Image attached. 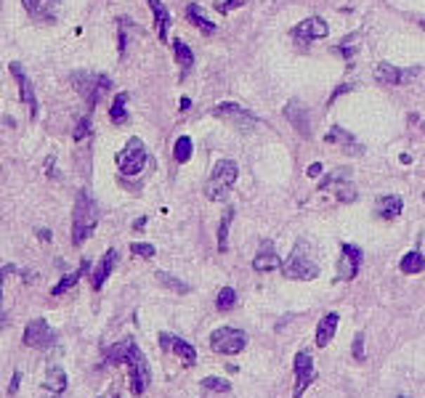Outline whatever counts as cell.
<instances>
[{"label": "cell", "instance_id": "27", "mask_svg": "<svg viewBox=\"0 0 425 398\" xmlns=\"http://www.w3.org/2000/svg\"><path fill=\"white\" fill-rule=\"evenodd\" d=\"M401 274H410V277H414V274H423L425 271V258L420 250H410V253L401 258Z\"/></svg>", "mask_w": 425, "mask_h": 398}, {"label": "cell", "instance_id": "33", "mask_svg": "<svg viewBox=\"0 0 425 398\" xmlns=\"http://www.w3.org/2000/svg\"><path fill=\"white\" fill-rule=\"evenodd\" d=\"M237 303H240L237 292L231 290V287H223V290L218 292V298H216V308H218V311H231Z\"/></svg>", "mask_w": 425, "mask_h": 398}, {"label": "cell", "instance_id": "40", "mask_svg": "<svg viewBox=\"0 0 425 398\" xmlns=\"http://www.w3.org/2000/svg\"><path fill=\"white\" fill-rule=\"evenodd\" d=\"M19 383H22V372L16 369L11 377V385H8V396H16V390H19Z\"/></svg>", "mask_w": 425, "mask_h": 398}, {"label": "cell", "instance_id": "20", "mask_svg": "<svg viewBox=\"0 0 425 398\" xmlns=\"http://www.w3.org/2000/svg\"><path fill=\"white\" fill-rule=\"evenodd\" d=\"M401 210H404V202H401V197H396V194L377 197V202H375L377 218H383V220H396V218L401 215Z\"/></svg>", "mask_w": 425, "mask_h": 398}, {"label": "cell", "instance_id": "43", "mask_svg": "<svg viewBox=\"0 0 425 398\" xmlns=\"http://www.w3.org/2000/svg\"><path fill=\"white\" fill-rule=\"evenodd\" d=\"M308 175H311V178H319V175H322V165H319V162H314V165L308 168Z\"/></svg>", "mask_w": 425, "mask_h": 398}, {"label": "cell", "instance_id": "35", "mask_svg": "<svg viewBox=\"0 0 425 398\" xmlns=\"http://www.w3.org/2000/svg\"><path fill=\"white\" fill-rule=\"evenodd\" d=\"M353 40H356V35H351L348 40L343 37V40H340V46L335 48V51L340 53V56H346L348 61H351V59H353V53H356V43H353Z\"/></svg>", "mask_w": 425, "mask_h": 398}, {"label": "cell", "instance_id": "46", "mask_svg": "<svg viewBox=\"0 0 425 398\" xmlns=\"http://www.w3.org/2000/svg\"><path fill=\"white\" fill-rule=\"evenodd\" d=\"M144 226H146V218H138L133 223V229H144Z\"/></svg>", "mask_w": 425, "mask_h": 398}, {"label": "cell", "instance_id": "38", "mask_svg": "<svg viewBox=\"0 0 425 398\" xmlns=\"http://www.w3.org/2000/svg\"><path fill=\"white\" fill-rule=\"evenodd\" d=\"M88 133H91V117H83V120L77 122V131H74V141H83Z\"/></svg>", "mask_w": 425, "mask_h": 398}, {"label": "cell", "instance_id": "42", "mask_svg": "<svg viewBox=\"0 0 425 398\" xmlns=\"http://www.w3.org/2000/svg\"><path fill=\"white\" fill-rule=\"evenodd\" d=\"M351 88H353V85H340L338 91H335V93H332V98H329V104H332V101H335V98H338L340 93H348V91H351Z\"/></svg>", "mask_w": 425, "mask_h": 398}, {"label": "cell", "instance_id": "12", "mask_svg": "<svg viewBox=\"0 0 425 398\" xmlns=\"http://www.w3.org/2000/svg\"><path fill=\"white\" fill-rule=\"evenodd\" d=\"M159 348L176 353L183 361V366H195L197 364V348L189 340L178 338V335H170V332H159Z\"/></svg>", "mask_w": 425, "mask_h": 398}, {"label": "cell", "instance_id": "36", "mask_svg": "<svg viewBox=\"0 0 425 398\" xmlns=\"http://www.w3.org/2000/svg\"><path fill=\"white\" fill-rule=\"evenodd\" d=\"M131 253L138 255V258H155V244H149V241H133V244H131Z\"/></svg>", "mask_w": 425, "mask_h": 398}, {"label": "cell", "instance_id": "49", "mask_svg": "<svg viewBox=\"0 0 425 398\" xmlns=\"http://www.w3.org/2000/svg\"><path fill=\"white\" fill-rule=\"evenodd\" d=\"M423 199H425V194H423Z\"/></svg>", "mask_w": 425, "mask_h": 398}, {"label": "cell", "instance_id": "2", "mask_svg": "<svg viewBox=\"0 0 425 398\" xmlns=\"http://www.w3.org/2000/svg\"><path fill=\"white\" fill-rule=\"evenodd\" d=\"M98 226V207L96 202L91 199L88 192L77 194V202H74V213H72V244L80 247Z\"/></svg>", "mask_w": 425, "mask_h": 398}, {"label": "cell", "instance_id": "22", "mask_svg": "<svg viewBox=\"0 0 425 398\" xmlns=\"http://www.w3.org/2000/svg\"><path fill=\"white\" fill-rule=\"evenodd\" d=\"M149 8H152V16H155V25H157V37L159 43H168V29H170V11L165 8L162 0H146Z\"/></svg>", "mask_w": 425, "mask_h": 398}, {"label": "cell", "instance_id": "8", "mask_svg": "<svg viewBox=\"0 0 425 398\" xmlns=\"http://www.w3.org/2000/svg\"><path fill=\"white\" fill-rule=\"evenodd\" d=\"M292 369H295V387H292V398H303V393L316 380L314 359H311V353H308L306 348L295 353V364H292Z\"/></svg>", "mask_w": 425, "mask_h": 398}, {"label": "cell", "instance_id": "37", "mask_svg": "<svg viewBox=\"0 0 425 398\" xmlns=\"http://www.w3.org/2000/svg\"><path fill=\"white\" fill-rule=\"evenodd\" d=\"M353 359L365 361V335L362 332H356V338H353Z\"/></svg>", "mask_w": 425, "mask_h": 398}, {"label": "cell", "instance_id": "50", "mask_svg": "<svg viewBox=\"0 0 425 398\" xmlns=\"http://www.w3.org/2000/svg\"><path fill=\"white\" fill-rule=\"evenodd\" d=\"M423 27H425V22H423Z\"/></svg>", "mask_w": 425, "mask_h": 398}, {"label": "cell", "instance_id": "21", "mask_svg": "<svg viewBox=\"0 0 425 398\" xmlns=\"http://www.w3.org/2000/svg\"><path fill=\"white\" fill-rule=\"evenodd\" d=\"M115 265H117V250H107L104 258H101V263L96 265V271H93V279H91V284H93V290H101L104 287V281L112 277V271H115Z\"/></svg>", "mask_w": 425, "mask_h": 398}, {"label": "cell", "instance_id": "30", "mask_svg": "<svg viewBox=\"0 0 425 398\" xmlns=\"http://www.w3.org/2000/svg\"><path fill=\"white\" fill-rule=\"evenodd\" d=\"M234 207H226L223 210V218H221V223H218V250L221 253H226L229 250V226H231V220H234Z\"/></svg>", "mask_w": 425, "mask_h": 398}, {"label": "cell", "instance_id": "31", "mask_svg": "<svg viewBox=\"0 0 425 398\" xmlns=\"http://www.w3.org/2000/svg\"><path fill=\"white\" fill-rule=\"evenodd\" d=\"M155 277H157L159 284H162V287H168L170 292H178V295H186V292H192V287H189L186 281H181V279H176V277H173V274H165V271H157Z\"/></svg>", "mask_w": 425, "mask_h": 398}, {"label": "cell", "instance_id": "11", "mask_svg": "<svg viewBox=\"0 0 425 398\" xmlns=\"http://www.w3.org/2000/svg\"><path fill=\"white\" fill-rule=\"evenodd\" d=\"M359 268H362V250L356 244H343L335 268V281H351L359 277Z\"/></svg>", "mask_w": 425, "mask_h": 398}, {"label": "cell", "instance_id": "10", "mask_svg": "<svg viewBox=\"0 0 425 398\" xmlns=\"http://www.w3.org/2000/svg\"><path fill=\"white\" fill-rule=\"evenodd\" d=\"M25 345L27 348H37V350H46V348H51V345H56V332H53V326H51L46 319H32V321L25 326Z\"/></svg>", "mask_w": 425, "mask_h": 398}, {"label": "cell", "instance_id": "14", "mask_svg": "<svg viewBox=\"0 0 425 398\" xmlns=\"http://www.w3.org/2000/svg\"><path fill=\"white\" fill-rule=\"evenodd\" d=\"M282 268V258L277 255V247L271 239H263L261 247H258V255L253 258V271L258 274H268V271H280Z\"/></svg>", "mask_w": 425, "mask_h": 398}, {"label": "cell", "instance_id": "24", "mask_svg": "<svg viewBox=\"0 0 425 398\" xmlns=\"http://www.w3.org/2000/svg\"><path fill=\"white\" fill-rule=\"evenodd\" d=\"M186 16H189V22H192V25H195L197 29L202 32V35H216V29H218V27L207 19L205 11H202V6L189 3V6H186Z\"/></svg>", "mask_w": 425, "mask_h": 398}, {"label": "cell", "instance_id": "39", "mask_svg": "<svg viewBox=\"0 0 425 398\" xmlns=\"http://www.w3.org/2000/svg\"><path fill=\"white\" fill-rule=\"evenodd\" d=\"M242 3H247V0H223V3H216V8H218V13H229Z\"/></svg>", "mask_w": 425, "mask_h": 398}, {"label": "cell", "instance_id": "23", "mask_svg": "<svg viewBox=\"0 0 425 398\" xmlns=\"http://www.w3.org/2000/svg\"><path fill=\"white\" fill-rule=\"evenodd\" d=\"M285 114H287V120L292 122V128L301 133L303 138H311V122H308V114L303 112V107H298L295 101H290V104L285 107Z\"/></svg>", "mask_w": 425, "mask_h": 398}, {"label": "cell", "instance_id": "13", "mask_svg": "<svg viewBox=\"0 0 425 398\" xmlns=\"http://www.w3.org/2000/svg\"><path fill=\"white\" fill-rule=\"evenodd\" d=\"M290 35L298 40V43H311V40H319V37L329 35V27L325 19L319 16H311V19H303L301 25H295L290 29Z\"/></svg>", "mask_w": 425, "mask_h": 398}, {"label": "cell", "instance_id": "18", "mask_svg": "<svg viewBox=\"0 0 425 398\" xmlns=\"http://www.w3.org/2000/svg\"><path fill=\"white\" fill-rule=\"evenodd\" d=\"M338 324H340V316L332 311V314H325V319L316 324V335H314V343L319 348H327L332 338H335V332H338Z\"/></svg>", "mask_w": 425, "mask_h": 398}, {"label": "cell", "instance_id": "34", "mask_svg": "<svg viewBox=\"0 0 425 398\" xmlns=\"http://www.w3.org/2000/svg\"><path fill=\"white\" fill-rule=\"evenodd\" d=\"M202 387H205V390H216V393H229L231 383L223 380V377H205V380H202Z\"/></svg>", "mask_w": 425, "mask_h": 398}, {"label": "cell", "instance_id": "15", "mask_svg": "<svg viewBox=\"0 0 425 398\" xmlns=\"http://www.w3.org/2000/svg\"><path fill=\"white\" fill-rule=\"evenodd\" d=\"M420 72V67H412V69H399V67H393V64H377L375 67V80L380 85H401L407 83L410 77Z\"/></svg>", "mask_w": 425, "mask_h": 398}, {"label": "cell", "instance_id": "28", "mask_svg": "<svg viewBox=\"0 0 425 398\" xmlns=\"http://www.w3.org/2000/svg\"><path fill=\"white\" fill-rule=\"evenodd\" d=\"M173 53H176V64L181 67V74H186L195 67V53L183 40H173Z\"/></svg>", "mask_w": 425, "mask_h": 398}, {"label": "cell", "instance_id": "19", "mask_svg": "<svg viewBox=\"0 0 425 398\" xmlns=\"http://www.w3.org/2000/svg\"><path fill=\"white\" fill-rule=\"evenodd\" d=\"M325 141H327V144H338L343 152H348V154H353V157H359V154L365 152V149H362V144L353 138L351 133L343 131V128H332V131L325 135Z\"/></svg>", "mask_w": 425, "mask_h": 398}, {"label": "cell", "instance_id": "5", "mask_svg": "<svg viewBox=\"0 0 425 398\" xmlns=\"http://www.w3.org/2000/svg\"><path fill=\"white\" fill-rule=\"evenodd\" d=\"M247 348V335L237 326H218L210 335V350L218 356H240Z\"/></svg>", "mask_w": 425, "mask_h": 398}, {"label": "cell", "instance_id": "16", "mask_svg": "<svg viewBox=\"0 0 425 398\" xmlns=\"http://www.w3.org/2000/svg\"><path fill=\"white\" fill-rule=\"evenodd\" d=\"M11 74L16 77V83H19V96H22V101H25L27 107H30V114L32 117H37V98H35V91H32V83H30V77H27V72L22 69V64L19 61H11Z\"/></svg>", "mask_w": 425, "mask_h": 398}, {"label": "cell", "instance_id": "4", "mask_svg": "<svg viewBox=\"0 0 425 398\" xmlns=\"http://www.w3.org/2000/svg\"><path fill=\"white\" fill-rule=\"evenodd\" d=\"M240 178V168L234 159H218L210 173V181L205 183V197L210 202H223L229 197L231 186Z\"/></svg>", "mask_w": 425, "mask_h": 398}, {"label": "cell", "instance_id": "26", "mask_svg": "<svg viewBox=\"0 0 425 398\" xmlns=\"http://www.w3.org/2000/svg\"><path fill=\"white\" fill-rule=\"evenodd\" d=\"M43 385L48 387L53 396H59V393H64V390H67V372H64L61 366H48Z\"/></svg>", "mask_w": 425, "mask_h": 398}, {"label": "cell", "instance_id": "25", "mask_svg": "<svg viewBox=\"0 0 425 398\" xmlns=\"http://www.w3.org/2000/svg\"><path fill=\"white\" fill-rule=\"evenodd\" d=\"M88 271H91V260H83L77 271H72V274H67V277L61 279L59 284H56V287L51 290V295H53V298H59V295H64V292H70V290H72V287H74V284L80 281V277H85Z\"/></svg>", "mask_w": 425, "mask_h": 398}, {"label": "cell", "instance_id": "9", "mask_svg": "<svg viewBox=\"0 0 425 398\" xmlns=\"http://www.w3.org/2000/svg\"><path fill=\"white\" fill-rule=\"evenodd\" d=\"M348 178H351V170H348V168L332 170L329 175H325V178H322V183H319V192H329V189H335L338 202H353V199H356V189L348 183Z\"/></svg>", "mask_w": 425, "mask_h": 398}, {"label": "cell", "instance_id": "6", "mask_svg": "<svg viewBox=\"0 0 425 398\" xmlns=\"http://www.w3.org/2000/svg\"><path fill=\"white\" fill-rule=\"evenodd\" d=\"M213 117L229 122L234 131H242V133H253L255 128L261 125V120L255 117L253 112H247V109L240 107V104H231V101H223V104H218V107L213 109Z\"/></svg>", "mask_w": 425, "mask_h": 398}, {"label": "cell", "instance_id": "45", "mask_svg": "<svg viewBox=\"0 0 425 398\" xmlns=\"http://www.w3.org/2000/svg\"><path fill=\"white\" fill-rule=\"evenodd\" d=\"M189 107H192V101H189V98L183 96V98H181V112H186V109H189Z\"/></svg>", "mask_w": 425, "mask_h": 398}, {"label": "cell", "instance_id": "41", "mask_svg": "<svg viewBox=\"0 0 425 398\" xmlns=\"http://www.w3.org/2000/svg\"><path fill=\"white\" fill-rule=\"evenodd\" d=\"M11 271H16L13 265H6V268H0V298H3V279H6V274H11Z\"/></svg>", "mask_w": 425, "mask_h": 398}, {"label": "cell", "instance_id": "7", "mask_svg": "<svg viewBox=\"0 0 425 398\" xmlns=\"http://www.w3.org/2000/svg\"><path fill=\"white\" fill-rule=\"evenodd\" d=\"M146 162H149V154H146V146L141 138H131L117 154V168L122 175H138L146 168Z\"/></svg>", "mask_w": 425, "mask_h": 398}, {"label": "cell", "instance_id": "47", "mask_svg": "<svg viewBox=\"0 0 425 398\" xmlns=\"http://www.w3.org/2000/svg\"><path fill=\"white\" fill-rule=\"evenodd\" d=\"M98 398H120L117 393H107V396H98Z\"/></svg>", "mask_w": 425, "mask_h": 398}, {"label": "cell", "instance_id": "1", "mask_svg": "<svg viewBox=\"0 0 425 398\" xmlns=\"http://www.w3.org/2000/svg\"><path fill=\"white\" fill-rule=\"evenodd\" d=\"M104 359L110 364H125L128 366V377H131V393L133 396H144V390L152 383V369L146 361L144 350L138 348L136 340H120L110 348H104Z\"/></svg>", "mask_w": 425, "mask_h": 398}, {"label": "cell", "instance_id": "51", "mask_svg": "<svg viewBox=\"0 0 425 398\" xmlns=\"http://www.w3.org/2000/svg\"><path fill=\"white\" fill-rule=\"evenodd\" d=\"M53 398H56V396H53Z\"/></svg>", "mask_w": 425, "mask_h": 398}, {"label": "cell", "instance_id": "32", "mask_svg": "<svg viewBox=\"0 0 425 398\" xmlns=\"http://www.w3.org/2000/svg\"><path fill=\"white\" fill-rule=\"evenodd\" d=\"M173 157H176V162H189L192 159V138L189 135H181L178 141H176V146H173Z\"/></svg>", "mask_w": 425, "mask_h": 398}, {"label": "cell", "instance_id": "3", "mask_svg": "<svg viewBox=\"0 0 425 398\" xmlns=\"http://www.w3.org/2000/svg\"><path fill=\"white\" fill-rule=\"evenodd\" d=\"M282 274L292 281H311L319 277V263L311 258V247L306 241H298L292 247L290 258L282 263Z\"/></svg>", "mask_w": 425, "mask_h": 398}, {"label": "cell", "instance_id": "48", "mask_svg": "<svg viewBox=\"0 0 425 398\" xmlns=\"http://www.w3.org/2000/svg\"><path fill=\"white\" fill-rule=\"evenodd\" d=\"M399 398H407V396H399Z\"/></svg>", "mask_w": 425, "mask_h": 398}, {"label": "cell", "instance_id": "17", "mask_svg": "<svg viewBox=\"0 0 425 398\" xmlns=\"http://www.w3.org/2000/svg\"><path fill=\"white\" fill-rule=\"evenodd\" d=\"M30 16H35L40 22H56V11H59L61 0H22Z\"/></svg>", "mask_w": 425, "mask_h": 398}, {"label": "cell", "instance_id": "29", "mask_svg": "<svg viewBox=\"0 0 425 398\" xmlns=\"http://www.w3.org/2000/svg\"><path fill=\"white\" fill-rule=\"evenodd\" d=\"M125 104H128V93H117L110 107L112 125H125V122H128V107H125Z\"/></svg>", "mask_w": 425, "mask_h": 398}, {"label": "cell", "instance_id": "44", "mask_svg": "<svg viewBox=\"0 0 425 398\" xmlns=\"http://www.w3.org/2000/svg\"><path fill=\"white\" fill-rule=\"evenodd\" d=\"M37 234H40V239H46V241H51V231H48V229L37 231Z\"/></svg>", "mask_w": 425, "mask_h": 398}]
</instances>
